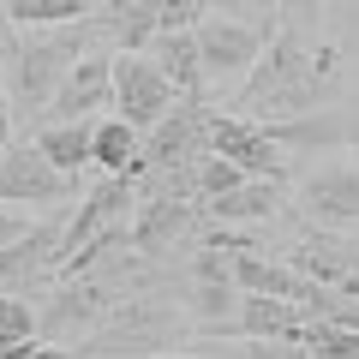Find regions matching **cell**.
<instances>
[{
    "label": "cell",
    "instance_id": "cell-1",
    "mask_svg": "<svg viewBox=\"0 0 359 359\" xmlns=\"http://www.w3.org/2000/svg\"><path fill=\"white\" fill-rule=\"evenodd\" d=\"M330 84H335V48L311 42V30L282 13V25L269 30L264 54L252 60V72L228 96V114L257 120V126H269V120H299V114H318L323 108Z\"/></svg>",
    "mask_w": 359,
    "mask_h": 359
},
{
    "label": "cell",
    "instance_id": "cell-2",
    "mask_svg": "<svg viewBox=\"0 0 359 359\" xmlns=\"http://www.w3.org/2000/svg\"><path fill=\"white\" fill-rule=\"evenodd\" d=\"M90 48H108L96 18H72V25H13L0 60H6V90H13V114L36 126L48 114L60 78L84 60Z\"/></svg>",
    "mask_w": 359,
    "mask_h": 359
},
{
    "label": "cell",
    "instance_id": "cell-3",
    "mask_svg": "<svg viewBox=\"0 0 359 359\" xmlns=\"http://www.w3.org/2000/svg\"><path fill=\"white\" fill-rule=\"evenodd\" d=\"M198 335V318L180 306V294L138 287L78 341V359H144V353H180Z\"/></svg>",
    "mask_w": 359,
    "mask_h": 359
},
{
    "label": "cell",
    "instance_id": "cell-4",
    "mask_svg": "<svg viewBox=\"0 0 359 359\" xmlns=\"http://www.w3.org/2000/svg\"><path fill=\"white\" fill-rule=\"evenodd\" d=\"M269 252L282 257V264H294L306 282L330 287V294L359 299V245L347 240L341 228H318V222H299V228L287 233L282 245H269Z\"/></svg>",
    "mask_w": 359,
    "mask_h": 359
},
{
    "label": "cell",
    "instance_id": "cell-5",
    "mask_svg": "<svg viewBox=\"0 0 359 359\" xmlns=\"http://www.w3.org/2000/svg\"><path fill=\"white\" fill-rule=\"evenodd\" d=\"M132 204H138V174H102L90 192H78L72 210H66V228H60V269L72 264L84 245H96V240H108V233L126 228Z\"/></svg>",
    "mask_w": 359,
    "mask_h": 359
},
{
    "label": "cell",
    "instance_id": "cell-6",
    "mask_svg": "<svg viewBox=\"0 0 359 359\" xmlns=\"http://www.w3.org/2000/svg\"><path fill=\"white\" fill-rule=\"evenodd\" d=\"M180 90L168 84V72L144 48H114V114L132 120L138 132H156L174 114Z\"/></svg>",
    "mask_w": 359,
    "mask_h": 359
},
{
    "label": "cell",
    "instance_id": "cell-7",
    "mask_svg": "<svg viewBox=\"0 0 359 359\" xmlns=\"http://www.w3.org/2000/svg\"><path fill=\"white\" fill-rule=\"evenodd\" d=\"M72 198H78V180H66L60 168H48V156L36 150V138H13L0 150V204L60 210Z\"/></svg>",
    "mask_w": 359,
    "mask_h": 359
},
{
    "label": "cell",
    "instance_id": "cell-8",
    "mask_svg": "<svg viewBox=\"0 0 359 359\" xmlns=\"http://www.w3.org/2000/svg\"><path fill=\"white\" fill-rule=\"evenodd\" d=\"M210 150L228 156L240 174L252 180H294V168H287V150L276 138H269V126H257V120H240L228 114V108H210Z\"/></svg>",
    "mask_w": 359,
    "mask_h": 359
},
{
    "label": "cell",
    "instance_id": "cell-9",
    "mask_svg": "<svg viewBox=\"0 0 359 359\" xmlns=\"http://www.w3.org/2000/svg\"><path fill=\"white\" fill-rule=\"evenodd\" d=\"M294 210H299V222H318V228H353L359 222V162H318L311 174H299Z\"/></svg>",
    "mask_w": 359,
    "mask_h": 359
},
{
    "label": "cell",
    "instance_id": "cell-10",
    "mask_svg": "<svg viewBox=\"0 0 359 359\" xmlns=\"http://www.w3.org/2000/svg\"><path fill=\"white\" fill-rule=\"evenodd\" d=\"M204 150H210V108L198 102V96H180L174 114H168L162 126L150 132V144H144V168H150V174H192Z\"/></svg>",
    "mask_w": 359,
    "mask_h": 359
},
{
    "label": "cell",
    "instance_id": "cell-11",
    "mask_svg": "<svg viewBox=\"0 0 359 359\" xmlns=\"http://www.w3.org/2000/svg\"><path fill=\"white\" fill-rule=\"evenodd\" d=\"M192 36H198L204 78H222V84L245 78V72H252V60L264 54V42H269L257 25H245V18H233V13H210V18H198Z\"/></svg>",
    "mask_w": 359,
    "mask_h": 359
},
{
    "label": "cell",
    "instance_id": "cell-12",
    "mask_svg": "<svg viewBox=\"0 0 359 359\" xmlns=\"http://www.w3.org/2000/svg\"><path fill=\"white\" fill-rule=\"evenodd\" d=\"M108 108H114V54L90 48L84 60L60 78V90H54V102H48L42 120H102Z\"/></svg>",
    "mask_w": 359,
    "mask_h": 359
},
{
    "label": "cell",
    "instance_id": "cell-13",
    "mask_svg": "<svg viewBox=\"0 0 359 359\" xmlns=\"http://www.w3.org/2000/svg\"><path fill=\"white\" fill-rule=\"evenodd\" d=\"M287 210V186L282 180H252L245 174L240 186H228V192L204 198V222H216V228H252V222H276Z\"/></svg>",
    "mask_w": 359,
    "mask_h": 359
},
{
    "label": "cell",
    "instance_id": "cell-14",
    "mask_svg": "<svg viewBox=\"0 0 359 359\" xmlns=\"http://www.w3.org/2000/svg\"><path fill=\"white\" fill-rule=\"evenodd\" d=\"M299 330H306V306H294V299H276V294H245V299H240V318H233L228 330L216 335V341H228V335H257V341H299Z\"/></svg>",
    "mask_w": 359,
    "mask_h": 359
},
{
    "label": "cell",
    "instance_id": "cell-15",
    "mask_svg": "<svg viewBox=\"0 0 359 359\" xmlns=\"http://www.w3.org/2000/svg\"><path fill=\"white\" fill-rule=\"evenodd\" d=\"M36 150L48 156V168H60L66 180H78L90 168V138H96V120H36Z\"/></svg>",
    "mask_w": 359,
    "mask_h": 359
},
{
    "label": "cell",
    "instance_id": "cell-16",
    "mask_svg": "<svg viewBox=\"0 0 359 359\" xmlns=\"http://www.w3.org/2000/svg\"><path fill=\"white\" fill-rule=\"evenodd\" d=\"M90 168H102V174H144L138 126L120 120V114H102L96 120V138H90Z\"/></svg>",
    "mask_w": 359,
    "mask_h": 359
},
{
    "label": "cell",
    "instance_id": "cell-17",
    "mask_svg": "<svg viewBox=\"0 0 359 359\" xmlns=\"http://www.w3.org/2000/svg\"><path fill=\"white\" fill-rule=\"evenodd\" d=\"M144 54L168 72V84H174L180 96H198V90H204V60H198V36L192 30H162V36H150Z\"/></svg>",
    "mask_w": 359,
    "mask_h": 359
},
{
    "label": "cell",
    "instance_id": "cell-18",
    "mask_svg": "<svg viewBox=\"0 0 359 359\" xmlns=\"http://www.w3.org/2000/svg\"><path fill=\"white\" fill-rule=\"evenodd\" d=\"M102 0H6L13 25H72V18H96Z\"/></svg>",
    "mask_w": 359,
    "mask_h": 359
},
{
    "label": "cell",
    "instance_id": "cell-19",
    "mask_svg": "<svg viewBox=\"0 0 359 359\" xmlns=\"http://www.w3.org/2000/svg\"><path fill=\"white\" fill-rule=\"evenodd\" d=\"M299 347H306L311 359H359V330H347V323H330V318H306V330H299Z\"/></svg>",
    "mask_w": 359,
    "mask_h": 359
},
{
    "label": "cell",
    "instance_id": "cell-20",
    "mask_svg": "<svg viewBox=\"0 0 359 359\" xmlns=\"http://www.w3.org/2000/svg\"><path fill=\"white\" fill-rule=\"evenodd\" d=\"M240 168L228 162V156H216V150H204L198 156V168H192V186H198V198H216V192H228V186H240Z\"/></svg>",
    "mask_w": 359,
    "mask_h": 359
},
{
    "label": "cell",
    "instance_id": "cell-21",
    "mask_svg": "<svg viewBox=\"0 0 359 359\" xmlns=\"http://www.w3.org/2000/svg\"><path fill=\"white\" fill-rule=\"evenodd\" d=\"M228 359H311L299 341H257V335H240V341H222Z\"/></svg>",
    "mask_w": 359,
    "mask_h": 359
},
{
    "label": "cell",
    "instance_id": "cell-22",
    "mask_svg": "<svg viewBox=\"0 0 359 359\" xmlns=\"http://www.w3.org/2000/svg\"><path fill=\"white\" fill-rule=\"evenodd\" d=\"M0 335H18V341H30V335H36V299H25V294H0Z\"/></svg>",
    "mask_w": 359,
    "mask_h": 359
},
{
    "label": "cell",
    "instance_id": "cell-23",
    "mask_svg": "<svg viewBox=\"0 0 359 359\" xmlns=\"http://www.w3.org/2000/svg\"><path fill=\"white\" fill-rule=\"evenodd\" d=\"M222 13L245 18V25H257V30L269 36V30L282 25V0H222Z\"/></svg>",
    "mask_w": 359,
    "mask_h": 359
},
{
    "label": "cell",
    "instance_id": "cell-24",
    "mask_svg": "<svg viewBox=\"0 0 359 359\" xmlns=\"http://www.w3.org/2000/svg\"><path fill=\"white\" fill-rule=\"evenodd\" d=\"M36 228V222L25 216L18 204H0V245H13V240H25V233Z\"/></svg>",
    "mask_w": 359,
    "mask_h": 359
},
{
    "label": "cell",
    "instance_id": "cell-25",
    "mask_svg": "<svg viewBox=\"0 0 359 359\" xmlns=\"http://www.w3.org/2000/svg\"><path fill=\"white\" fill-rule=\"evenodd\" d=\"M30 359H78V347H66V341H36V347H30Z\"/></svg>",
    "mask_w": 359,
    "mask_h": 359
},
{
    "label": "cell",
    "instance_id": "cell-26",
    "mask_svg": "<svg viewBox=\"0 0 359 359\" xmlns=\"http://www.w3.org/2000/svg\"><path fill=\"white\" fill-rule=\"evenodd\" d=\"M13 36V18H6V0H0V42Z\"/></svg>",
    "mask_w": 359,
    "mask_h": 359
},
{
    "label": "cell",
    "instance_id": "cell-27",
    "mask_svg": "<svg viewBox=\"0 0 359 359\" xmlns=\"http://www.w3.org/2000/svg\"><path fill=\"white\" fill-rule=\"evenodd\" d=\"M144 359H192V353H144Z\"/></svg>",
    "mask_w": 359,
    "mask_h": 359
}]
</instances>
